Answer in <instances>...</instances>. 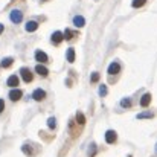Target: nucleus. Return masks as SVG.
Masks as SVG:
<instances>
[{
    "instance_id": "obj_1",
    "label": "nucleus",
    "mask_w": 157,
    "mask_h": 157,
    "mask_svg": "<svg viewBox=\"0 0 157 157\" xmlns=\"http://www.w3.org/2000/svg\"><path fill=\"white\" fill-rule=\"evenodd\" d=\"M9 18H11L12 23L18 25V23H21V20H23V12L18 11V9H12L11 14H9Z\"/></svg>"
},
{
    "instance_id": "obj_2",
    "label": "nucleus",
    "mask_w": 157,
    "mask_h": 157,
    "mask_svg": "<svg viewBox=\"0 0 157 157\" xmlns=\"http://www.w3.org/2000/svg\"><path fill=\"white\" fill-rule=\"evenodd\" d=\"M20 73H21V78H23L25 82H31V81L34 79V73H32L28 67H21V69H20Z\"/></svg>"
},
{
    "instance_id": "obj_3",
    "label": "nucleus",
    "mask_w": 157,
    "mask_h": 157,
    "mask_svg": "<svg viewBox=\"0 0 157 157\" xmlns=\"http://www.w3.org/2000/svg\"><path fill=\"white\" fill-rule=\"evenodd\" d=\"M116 140H117V134H116V131L108 130V131L105 133V142H107V144H114Z\"/></svg>"
},
{
    "instance_id": "obj_4",
    "label": "nucleus",
    "mask_w": 157,
    "mask_h": 157,
    "mask_svg": "<svg viewBox=\"0 0 157 157\" xmlns=\"http://www.w3.org/2000/svg\"><path fill=\"white\" fill-rule=\"evenodd\" d=\"M32 98H34L35 101H43V99L46 98V92H44L43 89H35L34 93H32Z\"/></svg>"
},
{
    "instance_id": "obj_5",
    "label": "nucleus",
    "mask_w": 157,
    "mask_h": 157,
    "mask_svg": "<svg viewBox=\"0 0 157 157\" xmlns=\"http://www.w3.org/2000/svg\"><path fill=\"white\" fill-rule=\"evenodd\" d=\"M51 40H52L53 44H59V43L64 40V35H63L61 31H55V32L52 34V37H51Z\"/></svg>"
},
{
    "instance_id": "obj_6",
    "label": "nucleus",
    "mask_w": 157,
    "mask_h": 157,
    "mask_svg": "<svg viewBox=\"0 0 157 157\" xmlns=\"http://www.w3.org/2000/svg\"><path fill=\"white\" fill-rule=\"evenodd\" d=\"M21 96H23V92L18 90V89H14V90L9 92V99H11V101H18Z\"/></svg>"
},
{
    "instance_id": "obj_7",
    "label": "nucleus",
    "mask_w": 157,
    "mask_h": 157,
    "mask_svg": "<svg viewBox=\"0 0 157 157\" xmlns=\"http://www.w3.org/2000/svg\"><path fill=\"white\" fill-rule=\"evenodd\" d=\"M121 72V66H119V63H111L110 66H108V73L110 75H117Z\"/></svg>"
},
{
    "instance_id": "obj_8",
    "label": "nucleus",
    "mask_w": 157,
    "mask_h": 157,
    "mask_svg": "<svg viewBox=\"0 0 157 157\" xmlns=\"http://www.w3.org/2000/svg\"><path fill=\"white\" fill-rule=\"evenodd\" d=\"M35 59H37L38 63H48L49 58H48V55L43 52V51H37V52H35Z\"/></svg>"
},
{
    "instance_id": "obj_9",
    "label": "nucleus",
    "mask_w": 157,
    "mask_h": 157,
    "mask_svg": "<svg viewBox=\"0 0 157 157\" xmlns=\"http://www.w3.org/2000/svg\"><path fill=\"white\" fill-rule=\"evenodd\" d=\"M73 25H75L76 28H82V26L86 25V18H84L82 15H76V17H73Z\"/></svg>"
},
{
    "instance_id": "obj_10",
    "label": "nucleus",
    "mask_w": 157,
    "mask_h": 157,
    "mask_svg": "<svg viewBox=\"0 0 157 157\" xmlns=\"http://www.w3.org/2000/svg\"><path fill=\"white\" fill-rule=\"evenodd\" d=\"M37 28H38V23H37V21H34V20L28 21V23H26V26H25V29H26L28 32H34V31H37Z\"/></svg>"
},
{
    "instance_id": "obj_11",
    "label": "nucleus",
    "mask_w": 157,
    "mask_h": 157,
    "mask_svg": "<svg viewBox=\"0 0 157 157\" xmlns=\"http://www.w3.org/2000/svg\"><path fill=\"white\" fill-rule=\"evenodd\" d=\"M35 72L40 75V76H48V73H49V70L43 66V64H38V66H35Z\"/></svg>"
},
{
    "instance_id": "obj_12",
    "label": "nucleus",
    "mask_w": 157,
    "mask_h": 157,
    "mask_svg": "<svg viewBox=\"0 0 157 157\" xmlns=\"http://www.w3.org/2000/svg\"><path fill=\"white\" fill-rule=\"evenodd\" d=\"M6 84H8L9 87H17V86H18V76H17V75H11V76L8 78Z\"/></svg>"
},
{
    "instance_id": "obj_13",
    "label": "nucleus",
    "mask_w": 157,
    "mask_h": 157,
    "mask_svg": "<svg viewBox=\"0 0 157 157\" xmlns=\"http://www.w3.org/2000/svg\"><path fill=\"white\" fill-rule=\"evenodd\" d=\"M150 102H151V95H150V93L142 95V98H140V105H142V107H148Z\"/></svg>"
},
{
    "instance_id": "obj_14",
    "label": "nucleus",
    "mask_w": 157,
    "mask_h": 157,
    "mask_svg": "<svg viewBox=\"0 0 157 157\" xmlns=\"http://www.w3.org/2000/svg\"><path fill=\"white\" fill-rule=\"evenodd\" d=\"M66 58H67L69 63H73V61H75V49H73V48H69V49H67Z\"/></svg>"
},
{
    "instance_id": "obj_15",
    "label": "nucleus",
    "mask_w": 157,
    "mask_h": 157,
    "mask_svg": "<svg viewBox=\"0 0 157 157\" xmlns=\"http://www.w3.org/2000/svg\"><path fill=\"white\" fill-rule=\"evenodd\" d=\"M154 117V113L153 111H144V113H139L137 114V119H153Z\"/></svg>"
},
{
    "instance_id": "obj_16",
    "label": "nucleus",
    "mask_w": 157,
    "mask_h": 157,
    "mask_svg": "<svg viewBox=\"0 0 157 157\" xmlns=\"http://www.w3.org/2000/svg\"><path fill=\"white\" fill-rule=\"evenodd\" d=\"M12 63H14V59H12V58H5V59L0 63V67H3V69L11 67V66H12Z\"/></svg>"
},
{
    "instance_id": "obj_17",
    "label": "nucleus",
    "mask_w": 157,
    "mask_h": 157,
    "mask_svg": "<svg viewBox=\"0 0 157 157\" xmlns=\"http://www.w3.org/2000/svg\"><path fill=\"white\" fill-rule=\"evenodd\" d=\"M76 122H78L79 125H84V124H86V116H84L81 111L76 113Z\"/></svg>"
},
{
    "instance_id": "obj_18",
    "label": "nucleus",
    "mask_w": 157,
    "mask_h": 157,
    "mask_svg": "<svg viewBox=\"0 0 157 157\" xmlns=\"http://www.w3.org/2000/svg\"><path fill=\"white\" fill-rule=\"evenodd\" d=\"M131 105H133V102H131L130 98H124V99L121 101V107H124V108H130Z\"/></svg>"
},
{
    "instance_id": "obj_19",
    "label": "nucleus",
    "mask_w": 157,
    "mask_h": 157,
    "mask_svg": "<svg viewBox=\"0 0 157 157\" xmlns=\"http://www.w3.org/2000/svg\"><path fill=\"white\" fill-rule=\"evenodd\" d=\"M145 3H147V0H133L131 6H133V8H142Z\"/></svg>"
},
{
    "instance_id": "obj_20",
    "label": "nucleus",
    "mask_w": 157,
    "mask_h": 157,
    "mask_svg": "<svg viewBox=\"0 0 157 157\" xmlns=\"http://www.w3.org/2000/svg\"><path fill=\"white\" fill-rule=\"evenodd\" d=\"M48 127H49L51 130H55V127H56V121H55V117H49V119H48Z\"/></svg>"
},
{
    "instance_id": "obj_21",
    "label": "nucleus",
    "mask_w": 157,
    "mask_h": 157,
    "mask_svg": "<svg viewBox=\"0 0 157 157\" xmlns=\"http://www.w3.org/2000/svg\"><path fill=\"white\" fill-rule=\"evenodd\" d=\"M63 35H64V40H70V38H73V35H75V34H73L70 29H66Z\"/></svg>"
},
{
    "instance_id": "obj_22",
    "label": "nucleus",
    "mask_w": 157,
    "mask_h": 157,
    "mask_svg": "<svg viewBox=\"0 0 157 157\" xmlns=\"http://www.w3.org/2000/svg\"><path fill=\"white\" fill-rule=\"evenodd\" d=\"M21 151H23L25 154H28V156H29V157H31V156H32V154H34V153L31 151V148H29L28 145H25V147H21Z\"/></svg>"
},
{
    "instance_id": "obj_23",
    "label": "nucleus",
    "mask_w": 157,
    "mask_h": 157,
    "mask_svg": "<svg viewBox=\"0 0 157 157\" xmlns=\"http://www.w3.org/2000/svg\"><path fill=\"white\" fill-rule=\"evenodd\" d=\"M107 92H108L107 86H99V95H101V96H105V95H107Z\"/></svg>"
},
{
    "instance_id": "obj_24",
    "label": "nucleus",
    "mask_w": 157,
    "mask_h": 157,
    "mask_svg": "<svg viewBox=\"0 0 157 157\" xmlns=\"http://www.w3.org/2000/svg\"><path fill=\"white\" fill-rule=\"evenodd\" d=\"M98 79H99V73H98V72H93L92 76H90V81H92V82H96Z\"/></svg>"
},
{
    "instance_id": "obj_25",
    "label": "nucleus",
    "mask_w": 157,
    "mask_h": 157,
    "mask_svg": "<svg viewBox=\"0 0 157 157\" xmlns=\"http://www.w3.org/2000/svg\"><path fill=\"white\" fill-rule=\"evenodd\" d=\"M3 110H5V101H3V99H0V113H2Z\"/></svg>"
},
{
    "instance_id": "obj_26",
    "label": "nucleus",
    "mask_w": 157,
    "mask_h": 157,
    "mask_svg": "<svg viewBox=\"0 0 157 157\" xmlns=\"http://www.w3.org/2000/svg\"><path fill=\"white\" fill-rule=\"evenodd\" d=\"M3 31H5V26H3V25H2V23H0V34H2V32H3Z\"/></svg>"
},
{
    "instance_id": "obj_27",
    "label": "nucleus",
    "mask_w": 157,
    "mask_h": 157,
    "mask_svg": "<svg viewBox=\"0 0 157 157\" xmlns=\"http://www.w3.org/2000/svg\"><path fill=\"white\" fill-rule=\"evenodd\" d=\"M156 153H157V144H156Z\"/></svg>"
},
{
    "instance_id": "obj_28",
    "label": "nucleus",
    "mask_w": 157,
    "mask_h": 157,
    "mask_svg": "<svg viewBox=\"0 0 157 157\" xmlns=\"http://www.w3.org/2000/svg\"><path fill=\"white\" fill-rule=\"evenodd\" d=\"M43 2H46V0H43Z\"/></svg>"
},
{
    "instance_id": "obj_29",
    "label": "nucleus",
    "mask_w": 157,
    "mask_h": 157,
    "mask_svg": "<svg viewBox=\"0 0 157 157\" xmlns=\"http://www.w3.org/2000/svg\"><path fill=\"white\" fill-rule=\"evenodd\" d=\"M128 157H131V156H128Z\"/></svg>"
}]
</instances>
